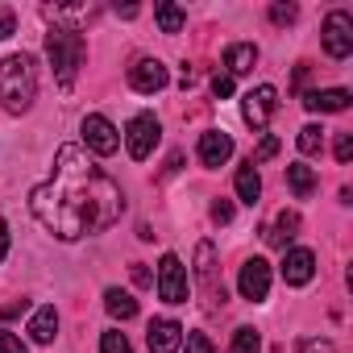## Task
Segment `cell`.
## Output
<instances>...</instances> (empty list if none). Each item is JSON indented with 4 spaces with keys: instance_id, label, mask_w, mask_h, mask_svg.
Instances as JSON below:
<instances>
[{
    "instance_id": "obj_1",
    "label": "cell",
    "mask_w": 353,
    "mask_h": 353,
    "mask_svg": "<svg viewBox=\"0 0 353 353\" xmlns=\"http://www.w3.org/2000/svg\"><path fill=\"white\" fill-rule=\"evenodd\" d=\"M30 208L46 233H54L59 241H79L112 229L125 212V196L121 183L108 179L79 145H63L54 174L30 192Z\"/></svg>"
},
{
    "instance_id": "obj_2",
    "label": "cell",
    "mask_w": 353,
    "mask_h": 353,
    "mask_svg": "<svg viewBox=\"0 0 353 353\" xmlns=\"http://www.w3.org/2000/svg\"><path fill=\"white\" fill-rule=\"evenodd\" d=\"M38 96V71H34V59L30 54H9L0 63V104L9 112H30Z\"/></svg>"
},
{
    "instance_id": "obj_3",
    "label": "cell",
    "mask_w": 353,
    "mask_h": 353,
    "mask_svg": "<svg viewBox=\"0 0 353 353\" xmlns=\"http://www.w3.org/2000/svg\"><path fill=\"white\" fill-rule=\"evenodd\" d=\"M46 54H50L54 75H59V88L67 92V88L75 83V71L83 67V54H88L83 38H79L75 30H67V26H54V30L46 34Z\"/></svg>"
},
{
    "instance_id": "obj_4",
    "label": "cell",
    "mask_w": 353,
    "mask_h": 353,
    "mask_svg": "<svg viewBox=\"0 0 353 353\" xmlns=\"http://www.w3.org/2000/svg\"><path fill=\"white\" fill-rule=\"evenodd\" d=\"M158 137H162V125H158V117H154V112H137V117L129 121V129H125L129 158H133V162H145V158L154 154Z\"/></svg>"
},
{
    "instance_id": "obj_5",
    "label": "cell",
    "mask_w": 353,
    "mask_h": 353,
    "mask_svg": "<svg viewBox=\"0 0 353 353\" xmlns=\"http://www.w3.org/2000/svg\"><path fill=\"white\" fill-rule=\"evenodd\" d=\"M320 42H324V50H328V59H349V54H353V17L341 13V9L328 13Z\"/></svg>"
},
{
    "instance_id": "obj_6",
    "label": "cell",
    "mask_w": 353,
    "mask_h": 353,
    "mask_svg": "<svg viewBox=\"0 0 353 353\" xmlns=\"http://www.w3.org/2000/svg\"><path fill=\"white\" fill-rule=\"evenodd\" d=\"M274 112H279V92H274L270 83L254 88V92L241 100V117H245V125H254V129H266Z\"/></svg>"
},
{
    "instance_id": "obj_7",
    "label": "cell",
    "mask_w": 353,
    "mask_h": 353,
    "mask_svg": "<svg viewBox=\"0 0 353 353\" xmlns=\"http://www.w3.org/2000/svg\"><path fill=\"white\" fill-rule=\"evenodd\" d=\"M158 295L166 303H188V270L174 254H166L162 266H158Z\"/></svg>"
},
{
    "instance_id": "obj_8",
    "label": "cell",
    "mask_w": 353,
    "mask_h": 353,
    "mask_svg": "<svg viewBox=\"0 0 353 353\" xmlns=\"http://www.w3.org/2000/svg\"><path fill=\"white\" fill-rule=\"evenodd\" d=\"M83 141H88V150H92V154H104V158H108V154H117V145H121L117 129H112L104 117H96V112H92V117H83Z\"/></svg>"
},
{
    "instance_id": "obj_9",
    "label": "cell",
    "mask_w": 353,
    "mask_h": 353,
    "mask_svg": "<svg viewBox=\"0 0 353 353\" xmlns=\"http://www.w3.org/2000/svg\"><path fill=\"white\" fill-rule=\"evenodd\" d=\"M129 88L133 92H162L166 88V67L158 63V59H137L133 67H129Z\"/></svg>"
},
{
    "instance_id": "obj_10",
    "label": "cell",
    "mask_w": 353,
    "mask_h": 353,
    "mask_svg": "<svg viewBox=\"0 0 353 353\" xmlns=\"http://www.w3.org/2000/svg\"><path fill=\"white\" fill-rule=\"evenodd\" d=\"M237 287H241V295H245V299L262 303V299H266V291H270V266H266L262 258H250V262L241 266Z\"/></svg>"
},
{
    "instance_id": "obj_11",
    "label": "cell",
    "mask_w": 353,
    "mask_h": 353,
    "mask_svg": "<svg viewBox=\"0 0 353 353\" xmlns=\"http://www.w3.org/2000/svg\"><path fill=\"white\" fill-rule=\"evenodd\" d=\"M212 258H216L212 241H200V250H196V279H200V283L208 287V299H212V303H225V283H216Z\"/></svg>"
},
{
    "instance_id": "obj_12",
    "label": "cell",
    "mask_w": 353,
    "mask_h": 353,
    "mask_svg": "<svg viewBox=\"0 0 353 353\" xmlns=\"http://www.w3.org/2000/svg\"><path fill=\"white\" fill-rule=\"evenodd\" d=\"M312 274H316V254H312V250H287V258H283V279H287L291 287H303V283H312Z\"/></svg>"
},
{
    "instance_id": "obj_13",
    "label": "cell",
    "mask_w": 353,
    "mask_h": 353,
    "mask_svg": "<svg viewBox=\"0 0 353 353\" xmlns=\"http://www.w3.org/2000/svg\"><path fill=\"white\" fill-rule=\"evenodd\" d=\"M145 341H150L154 353H179V345H183V328L174 324V320H154L150 332H145Z\"/></svg>"
},
{
    "instance_id": "obj_14",
    "label": "cell",
    "mask_w": 353,
    "mask_h": 353,
    "mask_svg": "<svg viewBox=\"0 0 353 353\" xmlns=\"http://www.w3.org/2000/svg\"><path fill=\"white\" fill-rule=\"evenodd\" d=\"M229 158H233V137H229V133L212 129V133L200 137V162H204V166H225Z\"/></svg>"
},
{
    "instance_id": "obj_15",
    "label": "cell",
    "mask_w": 353,
    "mask_h": 353,
    "mask_svg": "<svg viewBox=\"0 0 353 353\" xmlns=\"http://www.w3.org/2000/svg\"><path fill=\"white\" fill-rule=\"evenodd\" d=\"M303 104L312 112H345L349 108V92L345 88H324V92H307Z\"/></svg>"
},
{
    "instance_id": "obj_16",
    "label": "cell",
    "mask_w": 353,
    "mask_h": 353,
    "mask_svg": "<svg viewBox=\"0 0 353 353\" xmlns=\"http://www.w3.org/2000/svg\"><path fill=\"white\" fill-rule=\"evenodd\" d=\"M254 63H258V46H250V42H237V46H229L225 50V75L233 79V75H245V71H254Z\"/></svg>"
},
{
    "instance_id": "obj_17",
    "label": "cell",
    "mask_w": 353,
    "mask_h": 353,
    "mask_svg": "<svg viewBox=\"0 0 353 353\" xmlns=\"http://www.w3.org/2000/svg\"><path fill=\"white\" fill-rule=\"evenodd\" d=\"M104 307H108V316H117V320H133V316H137V299H133L129 291H121V287H108V291H104Z\"/></svg>"
},
{
    "instance_id": "obj_18",
    "label": "cell",
    "mask_w": 353,
    "mask_h": 353,
    "mask_svg": "<svg viewBox=\"0 0 353 353\" xmlns=\"http://www.w3.org/2000/svg\"><path fill=\"white\" fill-rule=\"evenodd\" d=\"M154 21H158L162 34H179L188 26V13L179 5H170V0H162V5H154Z\"/></svg>"
},
{
    "instance_id": "obj_19",
    "label": "cell",
    "mask_w": 353,
    "mask_h": 353,
    "mask_svg": "<svg viewBox=\"0 0 353 353\" xmlns=\"http://www.w3.org/2000/svg\"><path fill=\"white\" fill-rule=\"evenodd\" d=\"M287 183H291L295 200H307V196L316 192V174H312V166H303V162H291V166H287Z\"/></svg>"
},
{
    "instance_id": "obj_20",
    "label": "cell",
    "mask_w": 353,
    "mask_h": 353,
    "mask_svg": "<svg viewBox=\"0 0 353 353\" xmlns=\"http://www.w3.org/2000/svg\"><path fill=\"white\" fill-rule=\"evenodd\" d=\"M295 233H299V212H279L274 229H266V241L279 245V250H287V241H291Z\"/></svg>"
},
{
    "instance_id": "obj_21",
    "label": "cell",
    "mask_w": 353,
    "mask_h": 353,
    "mask_svg": "<svg viewBox=\"0 0 353 353\" xmlns=\"http://www.w3.org/2000/svg\"><path fill=\"white\" fill-rule=\"evenodd\" d=\"M54 328H59V312L54 307H38V316L30 320V336L38 345H50L54 341Z\"/></svg>"
},
{
    "instance_id": "obj_22",
    "label": "cell",
    "mask_w": 353,
    "mask_h": 353,
    "mask_svg": "<svg viewBox=\"0 0 353 353\" xmlns=\"http://www.w3.org/2000/svg\"><path fill=\"white\" fill-rule=\"evenodd\" d=\"M237 196H241V204H250V208L258 204V196H262V179H258V166H250V162H245V166L237 170Z\"/></svg>"
},
{
    "instance_id": "obj_23",
    "label": "cell",
    "mask_w": 353,
    "mask_h": 353,
    "mask_svg": "<svg viewBox=\"0 0 353 353\" xmlns=\"http://www.w3.org/2000/svg\"><path fill=\"white\" fill-rule=\"evenodd\" d=\"M295 141H299L303 154H320V150H324V129H320V125H303Z\"/></svg>"
},
{
    "instance_id": "obj_24",
    "label": "cell",
    "mask_w": 353,
    "mask_h": 353,
    "mask_svg": "<svg viewBox=\"0 0 353 353\" xmlns=\"http://www.w3.org/2000/svg\"><path fill=\"white\" fill-rule=\"evenodd\" d=\"M233 353H262V336L254 328H237L233 336Z\"/></svg>"
},
{
    "instance_id": "obj_25",
    "label": "cell",
    "mask_w": 353,
    "mask_h": 353,
    "mask_svg": "<svg viewBox=\"0 0 353 353\" xmlns=\"http://www.w3.org/2000/svg\"><path fill=\"white\" fill-rule=\"evenodd\" d=\"M100 353H129V341H125V332H104L100 336Z\"/></svg>"
},
{
    "instance_id": "obj_26",
    "label": "cell",
    "mask_w": 353,
    "mask_h": 353,
    "mask_svg": "<svg viewBox=\"0 0 353 353\" xmlns=\"http://www.w3.org/2000/svg\"><path fill=\"white\" fill-rule=\"evenodd\" d=\"M295 17H299L295 5H270V21H274V26H291Z\"/></svg>"
},
{
    "instance_id": "obj_27",
    "label": "cell",
    "mask_w": 353,
    "mask_h": 353,
    "mask_svg": "<svg viewBox=\"0 0 353 353\" xmlns=\"http://www.w3.org/2000/svg\"><path fill=\"white\" fill-rule=\"evenodd\" d=\"M274 154H279V137H262V145L254 150L250 166H258V162H266V158H274Z\"/></svg>"
},
{
    "instance_id": "obj_28",
    "label": "cell",
    "mask_w": 353,
    "mask_h": 353,
    "mask_svg": "<svg viewBox=\"0 0 353 353\" xmlns=\"http://www.w3.org/2000/svg\"><path fill=\"white\" fill-rule=\"evenodd\" d=\"M188 353H216L204 332H188Z\"/></svg>"
},
{
    "instance_id": "obj_29",
    "label": "cell",
    "mask_w": 353,
    "mask_h": 353,
    "mask_svg": "<svg viewBox=\"0 0 353 353\" xmlns=\"http://www.w3.org/2000/svg\"><path fill=\"white\" fill-rule=\"evenodd\" d=\"M212 96H216V100H225V96H233V79H229L225 71H221V75H212Z\"/></svg>"
},
{
    "instance_id": "obj_30",
    "label": "cell",
    "mask_w": 353,
    "mask_h": 353,
    "mask_svg": "<svg viewBox=\"0 0 353 353\" xmlns=\"http://www.w3.org/2000/svg\"><path fill=\"white\" fill-rule=\"evenodd\" d=\"M212 221H216V225H233V204H229V200H216V204H212Z\"/></svg>"
},
{
    "instance_id": "obj_31",
    "label": "cell",
    "mask_w": 353,
    "mask_h": 353,
    "mask_svg": "<svg viewBox=\"0 0 353 353\" xmlns=\"http://www.w3.org/2000/svg\"><path fill=\"white\" fill-rule=\"evenodd\" d=\"M0 353H26V345H21L13 332H5V328H0Z\"/></svg>"
},
{
    "instance_id": "obj_32",
    "label": "cell",
    "mask_w": 353,
    "mask_h": 353,
    "mask_svg": "<svg viewBox=\"0 0 353 353\" xmlns=\"http://www.w3.org/2000/svg\"><path fill=\"white\" fill-rule=\"evenodd\" d=\"M17 30V17H13V9H5V5H0V38H9Z\"/></svg>"
},
{
    "instance_id": "obj_33",
    "label": "cell",
    "mask_w": 353,
    "mask_h": 353,
    "mask_svg": "<svg viewBox=\"0 0 353 353\" xmlns=\"http://www.w3.org/2000/svg\"><path fill=\"white\" fill-rule=\"evenodd\" d=\"M349 158H353V137L341 133V137H336V162H349Z\"/></svg>"
},
{
    "instance_id": "obj_34",
    "label": "cell",
    "mask_w": 353,
    "mask_h": 353,
    "mask_svg": "<svg viewBox=\"0 0 353 353\" xmlns=\"http://www.w3.org/2000/svg\"><path fill=\"white\" fill-rule=\"evenodd\" d=\"M303 353H332V341H303Z\"/></svg>"
},
{
    "instance_id": "obj_35",
    "label": "cell",
    "mask_w": 353,
    "mask_h": 353,
    "mask_svg": "<svg viewBox=\"0 0 353 353\" xmlns=\"http://www.w3.org/2000/svg\"><path fill=\"white\" fill-rule=\"evenodd\" d=\"M26 307H30L26 299H21V303H5V307H0V316H5V320H17V316H21Z\"/></svg>"
},
{
    "instance_id": "obj_36",
    "label": "cell",
    "mask_w": 353,
    "mask_h": 353,
    "mask_svg": "<svg viewBox=\"0 0 353 353\" xmlns=\"http://www.w3.org/2000/svg\"><path fill=\"white\" fill-rule=\"evenodd\" d=\"M133 283H137V287H150V270H145L141 262H133Z\"/></svg>"
},
{
    "instance_id": "obj_37",
    "label": "cell",
    "mask_w": 353,
    "mask_h": 353,
    "mask_svg": "<svg viewBox=\"0 0 353 353\" xmlns=\"http://www.w3.org/2000/svg\"><path fill=\"white\" fill-rule=\"evenodd\" d=\"M5 254H9V225L0 216V262H5Z\"/></svg>"
}]
</instances>
